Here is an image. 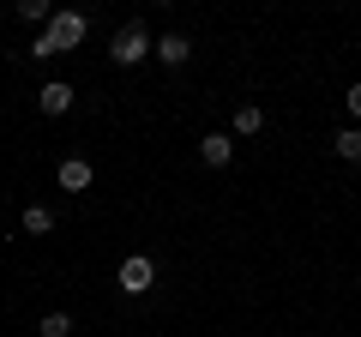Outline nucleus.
Returning a JSON list of instances; mask_svg holds the SVG:
<instances>
[{
    "label": "nucleus",
    "instance_id": "0eeeda50",
    "mask_svg": "<svg viewBox=\"0 0 361 337\" xmlns=\"http://www.w3.org/2000/svg\"><path fill=\"white\" fill-rule=\"evenodd\" d=\"M199 157H205L211 168H229V157H235L229 133H205V139H199Z\"/></svg>",
    "mask_w": 361,
    "mask_h": 337
},
{
    "label": "nucleus",
    "instance_id": "f8f14e48",
    "mask_svg": "<svg viewBox=\"0 0 361 337\" xmlns=\"http://www.w3.org/2000/svg\"><path fill=\"white\" fill-rule=\"evenodd\" d=\"M25 229H30V235H49V229H54V211H49V205H30V211H25Z\"/></svg>",
    "mask_w": 361,
    "mask_h": 337
},
{
    "label": "nucleus",
    "instance_id": "9b49d317",
    "mask_svg": "<svg viewBox=\"0 0 361 337\" xmlns=\"http://www.w3.org/2000/svg\"><path fill=\"white\" fill-rule=\"evenodd\" d=\"M37 337H73V319H66V313H42Z\"/></svg>",
    "mask_w": 361,
    "mask_h": 337
},
{
    "label": "nucleus",
    "instance_id": "39448f33",
    "mask_svg": "<svg viewBox=\"0 0 361 337\" xmlns=\"http://www.w3.org/2000/svg\"><path fill=\"white\" fill-rule=\"evenodd\" d=\"M73 85H66V78H49V85H42V91H37V109H42V115H66V109H73Z\"/></svg>",
    "mask_w": 361,
    "mask_h": 337
},
{
    "label": "nucleus",
    "instance_id": "9d476101",
    "mask_svg": "<svg viewBox=\"0 0 361 337\" xmlns=\"http://www.w3.org/2000/svg\"><path fill=\"white\" fill-rule=\"evenodd\" d=\"M259 127H265V115H259L253 103H241V109H235V133H241V139H247V133H259Z\"/></svg>",
    "mask_w": 361,
    "mask_h": 337
},
{
    "label": "nucleus",
    "instance_id": "4468645a",
    "mask_svg": "<svg viewBox=\"0 0 361 337\" xmlns=\"http://www.w3.org/2000/svg\"><path fill=\"white\" fill-rule=\"evenodd\" d=\"M30 54H37V61H54V54H61V49H54V42H49V30H42V37L30 42Z\"/></svg>",
    "mask_w": 361,
    "mask_h": 337
},
{
    "label": "nucleus",
    "instance_id": "20e7f679",
    "mask_svg": "<svg viewBox=\"0 0 361 337\" xmlns=\"http://www.w3.org/2000/svg\"><path fill=\"white\" fill-rule=\"evenodd\" d=\"M54 181H61V193H90V181H97V168H90L85 157H66V163L54 168Z\"/></svg>",
    "mask_w": 361,
    "mask_h": 337
},
{
    "label": "nucleus",
    "instance_id": "f03ea898",
    "mask_svg": "<svg viewBox=\"0 0 361 337\" xmlns=\"http://www.w3.org/2000/svg\"><path fill=\"white\" fill-rule=\"evenodd\" d=\"M115 283L127 289V295H145V289L157 283V265H151V253H127V259H121V271H115Z\"/></svg>",
    "mask_w": 361,
    "mask_h": 337
},
{
    "label": "nucleus",
    "instance_id": "ddd939ff",
    "mask_svg": "<svg viewBox=\"0 0 361 337\" xmlns=\"http://www.w3.org/2000/svg\"><path fill=\"white\" fill-rule=\"evenodd\" d=\"M343 109H349V121L361 127V85H349V91H343Z\"/></svg>",
    "mask_w": 361,
    "mask_h": 337
},
{
    "label": "nucleus",
    "instance_id": "423d86ee",
    "mask_svg": "<svg viewBox=\"0 0 361 337\" xmlns=\"http://www.w3.org/2000/svg\"><path fill=\"white\" fill-rule=\"evenodd\" d=\"M151 54H157L163 66H187V54H193V42L180 37V30H169V37H157V42H151Z\"/></svg>",
    "mask_w": 361,
    "mask_h": 337
},
{
    "label": "nucleus",
    "instance_id": "f257e3e1",
    "mask_svg": "<svg viewBox=\"0 0 361 337\" xmlns=\"http://www.w3.org/2000/svg\"><path fill=\"white\" fill-rule=\"evenodd\" d=\"M109 61H115V66H139V61H151V30H145V25H121L115 42H109Z\"/></svg>",
    "mask_w": 361,
    "mask_h": 337
},
{
    "label": "nucleus",
    "instance_id": "6e6552de",
    "mask_svg": "<svg viewBox=\"0 0 361 337\" xmlns=\"http://www.w3.org/2000/svg\"><path fill=\"white\" fill-rule=\"evenodd\" d=\"M331 145H337V157H343V163H361V127H343Z\"/></svg>",
    "mask_w": 361,
    "mask_h": 337
},
{
    "label": "nucleus",
    "instance_id": "7ed1b4c3",
    "mask_svg": "<svg viewBox=\"0 0 361 337\" xmlns=\"http://www.w3.org/2000/svg\"><path fill=\"white\" fill-rule=\"evenodd\" d=\"M85 30H90V18L85 13H54L49 18V42H54V49H78V42H85Z\"/></svg>",
    "mask_w": 361,
    "mask_h": 337
},
{
    "label": "nucleus",
    "instance_id": "1a4fd4ad",
    "mask_svg": "<svg viewBox=\"0 0 361 337\" xmlns=\"http://www.w3.org/2000/svg\"><path fill=\"white\" fill-rule=\"evenodd\" d=\"M18 18H25V25H49L54 6H49V0H18Z\"/></svg>",
    "mask_w": 361,
    "mask_h": 337
}]
</instances>
